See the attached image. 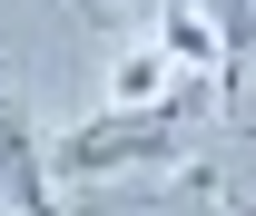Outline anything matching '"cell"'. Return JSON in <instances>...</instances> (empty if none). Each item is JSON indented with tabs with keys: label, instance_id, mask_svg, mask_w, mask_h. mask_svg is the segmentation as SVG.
<instances>
[{
	"label": "cell",
	"instance_id": "cell-3",
	"mask_svg": "<svg viewBox=\"0 0 256 216\" xmlns=\"http://www.w3.org/2000/svg\"><path fill=\"white\" fill-rule=\"evenodd\" d=\"M158 49L188 69V79L217 69V20H207V0H158Z\"/></svg>",
	"mask_w": 256,
	"mask_h": 216
},
{
	"label": "cell",
	"instance_id": "cell-2",
	"mask_svg": "<svg viewBox=\"0 0 256 216\" xmlns=\"http://www.w3.org/2000/svg\"><path fill=\"white\" fill-rule=\"evenodd\" d=\"M0 207L10 216H69L60 187H50V148H40L30 108H20L10 89H0Z\"/></svg>",
	"mask_w": 256,
	"mask_h": 216
},
{
	"label": "cell",
	"instance_id": "cell-4",
	"mask_svg": "<svg viewBox=\"0 0 256 216\" xmlns=\"http://www.w3.org/2000/svg\"><path fill=\"white\" fill-rule=\"evenodd\" d=\"M178 79H188V69L168 59V49H128V59L108 69V108H158Z\"/></svg>",
	"mask_w": 256,
	"mask_h": 216
},
{
	"label": "cell",
	"instance_id": "cell-1",
	"mask_svg": "<svg viewBox=\"0 0 256 216\" xmlns=\"http://www.w3.org/2000/svg\"><path fill=\"white\" fill-rule=\"evenodd\" d=\"M188 148H197V79H178L158 108H108L69 128L50 167L60 177H158V167H188Z\"/></svg>",
	"mask_w": 256,
	"mask_h": 216
},
{
	"label": "cell",
	"instance_id": "cell-5",
	"mask_svg": "<svg viewBox=\"0 0 256 216\" xmlns=\"http://www.w3.org/2000/svg\"><path fill=\"white\" fill-rule=\"evenodd\" d=\"M69 187H79V197H60L69 216H158V197L138 177H69Z\"/></svg>",
	"mask_w": 256,
	"mask_h": 216
}]
</instances>
